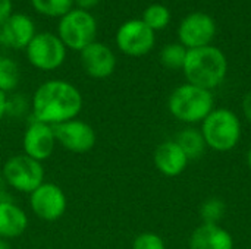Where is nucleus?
I'll return each instance as SVG.
<instances>
[{"mask_svg":"<svg viewBox=\"0 0 251 249\" xmlns=\"http://www.w3.org/2000/svg\"><path fill=\"white\" fill-rule=\"evenodd\" d=\"M84 106L81 91L71 82L50 79L43 82L34 92L31 109L34 120L56 126L76 119Z\"/></svg>","mask_w":251,"mask_h":249,"instance_id":"obj_1","label":"nucleus"},{"mask_svg":"<svg viewBox=\"0 0 251 249\" xmlns=\"http://www.w3.org/2000/svg\"><path fill=\"white\" fill-rule=\"evenodd\" d=\"M188 84L212 91L219 87L228 72V60L224 51L215 45L188 50L182 68Z\"/></svg>","mask_w":251,"mask_h":249,"instance_id":"obj_2","label":"nucleus"},{"mask_svg":"<svg viewBox=\"0 0 251 249\" xmlns=\"http://www.w3.org/2000/svg\"><path fill=\"white\" fill-rule=\"evenodd\" d=\"M213 106L212 91L193 84H184L175 88L168 101L171 114L179 122L190 125L203 122L213 110Z\"/></svg>","mask_w":251,"mask_h":249,"instance_id":"obj_3","label":"nucleus"},{"mask_svg":"<svg viewBox=\"0 0 251 249\" xmlns=\"http://www.w3.org/2000/svg\"><path fill=\"white\" fill-rule=\"evenodd\" d=\"M201 134L207 147L226 153L234 150L241 139V122L232 110L213 109L201 122Z\"/></svg>","mask_w":251,"mask_h":249,"instance_id":"obj_4","label":"nucleus"},{"mask_svg":"<svg viewBox=\"0 0 251 249\" xmlns=\"http://www.w3.org/2000/svg\"><path fill=\"white\" fill-rule=\"evenodd\" d=\"M57 37L66 48L82 51L87 45L96 41L97 21L91 12L74 7L66 15L59 18Z\"/></svg>","mask_w":251,"mask_h":249,"instance_id":"obj_5","label":"nucleus"},{"mask_svg":"<svg viewBox=\"0 0 251 249\" xmlns=\"http://www.w3.org/2000/svg\"><path fill=\"white\" fill-rule=\"evenodd\" d=\"M44 175L43 164L26 154H18L7 158L1 170V176L7 186L22 194L35 191L44 182Z\"/></svg>","mask_w":251,"mask_h":249,"instance_id":"obj_6","label":"nucleus"},{"mask_svg":"<svg viewBox=\"0 0 251 249\" xmlns=\"http://www.w3.org/2000/svg\"><path fill=\"white\" fill-rule=\"evenodd\" d=\"M28 62L40 70L51 72L59 69L66 59V47L57 34L37 32L25 48Z\"/></svg>","mask_w":251,"mask_h":249,"instance_id":"obj_7","label":"nucleus"},{"mask_svg":"<svg viewBox=\"0 0 251 249\" xmlns=\"http://www.w3.org/2000/svg\"><path fill=\"white\" fill-rule=\"evenodd\" d=\"M156 35L141 19H131L122 23L116 31L118 48L131 57H141L154 47Z\"/></svg>","mask_w":251,"mask_h":249,"instance_id":"obj_8","label":"nucleus"},{"mask_svg":"<svg viewBox=\"0 0 251 249\" xmlns=\"http://www.w3.org/2000/svg\"><path fill=\"white\" fill-rule=\"evenodd\" d=\"M68 207L66 195L62 188L51 182H43L29 194L31 211L44 222L59 220Z\"/></svg>","mask_w":251,"mask_h":249,"instance_id":"obj_9","label":"nucleus"},{"mask_svg":"<svg viewBox=\"0 0 251 249\" xmlns=\"http://www.w3.org/2000/svg\"><path fill=\"white\" fill-rule=\"evenodd\" d=\"M215 35H216L215 19L203 12H194L187 15L178 26L179 43L187 50L210 45Z\"/></svg>","mask_w":251,"mask_h":249,"instance_id":"obj_10","label":"nucleus"},{"mask_svg":"<svg viewBox=\"0 0 251 249\" xmlns=\"http://www.w3.org/2000/svg\"><path fill=\"white\" fill-rule=\"evenodd\" d=\"M53 131L56 142H59L65 150L75 154H84L91 151L97 141L94 128L87 122L78 119L59 123L53 126Z\"/></svg>","mask_w":251,"mask_h":249,"instance_id":"obj_11","label":"nucleus"},{"mask_svg":"<svg viewBox=\"0 0 251 249\" xmlns=\"http://www.w3.org/2000/svg\"><path fill=\"white\" fill-rule=\"evenodd\" d=\"M79 60L84 72L94 79H106L113 75L116 69L113 50L100 41H94L79 51Z\"/></svg>","mask_w":251,"mask_h":249,"instance_id":"obj_12","label":"nucleus"},{"mask_svg":"<svg viewBox=\"0 0 251 249\" xmlns=\"http://www.w3.org/2000/svg\"><path fill=\"white\" fill-rule=\"evenodd\" d=\"M56 145V136L53 126L34 120L28 125L24 139H22V147L24 153L37 160V161H44L51 157Z\"/></svg>","mask_w":251,"mask_h":249,"instance_id":"obj_13","label":"nucleus"},{"mask_svg":"<svg viewBox=\"0 0 251 249\" xmlns=\"http://www.w3.org/2000/svg\"><path fill=\"white\" fill-rule=\"evenodd\" d=\"M0 32L10 50H22L35 37V23L25 13H12L0 26Z\"/></svg>","mask_w":251,"mask_h":249,"instance_id":"obj_14","label":"nucleus"},{"mask_svg":"<svg viewBox=\"0 0 251 249\" xmlns=\"http://www.w3.org/2000/svg\"><path fill=\"white\" fill-rule=\"evenodd\" d=\"M156 169L168 176V178H176L179 176L188 166V157L181 150V147L175 141H166L162 142L153 156Z\"/></svg>","mask_w":251,"mask_h":249,"instance_id":"obj_15","label":"nucleus"},{"mask_svg":"<svg viewBox=\"0 0 251 249\" xmlns=\"http://www.w3.org/2000/svg\"><path fill=\"white\" fill-rule=\"evenodd\" d=\"M190 249H234V239L219 225H200L190 236Z\"/></svg>","mask_w":251,"mask_h":249,"instance_id":"obj_16","label":"nucleus"},{"mask_svg":"<svg viewBox=\"0 0 251 249\" xmlns=\"http://www.w3.org/2000/svg\"><path fill=\"white\" fill-rule=\"evenodd\" d=\"M28 227L26 213L16 205L13 201L0 203V238L1 239H16Z\"/></svg>","mask_w":251,"mask_h":249,"instance_id":"obj_17","label":"nucleus"},{"mask_svg":"<svg viewBox=\"0 0 251 249\" xmlns=\"http://www.w3.org/2000/svg\"><path fill=\"white\" fill-rule=\"evenodd\" d=\"M175 142L181 147V150L185 153L188 160L200 158L204 154V150L207 147L201 131L196 128H185L184 131H181Z\"/></svg>","mask_w":251,"mask_h":249,"instance_id":"obj_18","label":"nucleus"},{"mask_svg":"<svg viewBox=\"0 0 251 249\" xmlns=\"http://www.w3.org/2000/svg\"><path fill=\"white\" fill-rule=\"evenodd\" d=\"M19 79L21 70L18 63L9 56L0 59V91L4 94L15 91L19 85Z\"/></svg>","mask_w":251,"mask_h":249,"instance_id":"obj_19","label":"nucleus"},{"mask_svg":"<svg viewBox=\"0 0 251 249\" xmlns=\"http://www.w3.org/2000/svg\"><path fill=\"white\" fill-rule=\"evenodd\" d=\"M141 21L150 29H153L156 32V31H160L168 26V23L171 21V12L165 4L153 3V4L147 6V9L143 12Z\"/></svg>","mask_w":251,"mask_h":249,"instance_id":"obj_20","label":"nucleus"},{"mask_svg":"<svg viewBox=\"0 0 251 249\" xmlns=\"http://www.w3.org/2000/svg\"><path fill=\"white\" fill-rule=\"evenodd\" d=\"M31 6L40 15L49 18H62L74 9V0H29Z\"/></svg>","mask_w":251,"mask_h":249,"instance_id":"obj_21","label":"nucleus"},{"mask_svg":"<svg viewBox=\"0 0 251 249\" xmlns=\"http://www.w3.org/2000/svg\"><path fill=\"white\" fill-rule=\"evenodd\" d=\"M188 50L181 43H172L162 48L160 51V62L165 68L178 70L184 68Z\"/></svg>","mask_w":251,"mask_h":249,"instance_id":"obj_22","label":"nucleus"},{"mask_svg":"<svg viewBox=\"0 0 251 249\" xmlns=\"http://www.w3.org/2000/svg\"><path fill=\"white\" fill-rule=\"evenodd\" d=\"M225 210H226V205H225V203L222 200L209 198L200 207V217H201L203 223L218 225L224 219Z\"/></svg>","mask_w":251,"mask_h":249,"instance_id":"obj_23","label":"nucleus"},{"mask_svg":"<svg viewBox=\"0 0 251 249\" xmlns=\"http://www.w3.org/2000/svg\"><path fill=\"white\" fill-rule=\"evenodd\" d=\"M132 249H166V245L157 233L144 232L134 239Z\"/></svg>","mask_w":251,"mask_h":249,"instance_id":"obj_24","label":"nucleus"},{"mask_svg":"<svg viewBox=\"0 0 251 249\" xmlns=\"http://www.w3.org/2000/svg\"><path fill=\"white\" fill-rule=\"evenodd\" d=\"M26 103L21 95H13L12 98H7V106H6V114H13L19 116L25 112Z\"/></svg>","mask_w":251,"mask_h":249,"instance_id":"obj_25","label":"nucleus"},{"mask_svg":"<svg viewBox=\"0 0 251 249\" xmlns=\"http://www.w3.org/2000/svg\"><path fill=\"white\" fill-rule=\"evenodd\" d=\"M13 13V3L12 0H0V26L4 21Z\"/></svg>","mask_w":251,"mask_h":249,"instance_id":"obj_26","label":"nucleus"},{"mask_svg":"<svg viewBox=\"0 0 251 249\" xmlns=\"http://www.w3.org/2000/svg\"><path fill=\"white\" fill-rule=\"evenodd\" d=\"M99 3H100V0H74V4H75L78 9L88 10V12H90L93 7H96Z\"/></svg>","mask_w":251,"mask_h":249,"instance_id":"obj_27","label":"nucleus"},{"mask_svg":"<svg viewBox=\"0 0 251 249\" xmlns=\"http://www.w3.org/2000/svg\"><path fill=\"white\" fill-rule=\"evenodd\" d=\"M9 186L4 181V178L1 176L0 173V203H6V201H12L10 197H9V192H7Z\"/></svg>","mask_w":251,"mask_h":249,"instance_id":"obj_28","label":"nucleus"},{"mask_svg":"<svg viewBox=\"0 0 251 249\" xmlns=\"http://www.w3.org/2000/svg\"><path fill=\"white\" fill-rule=\"evenodd\" d=\"M243 112L246 119L249 120V123L251 125V91L249 94H246L244 100H243Z\"/></svg>","mask_w":251,"mask_h":249,"instance_id":"obj_29","label":"nucleus"},{"mask_svg":"<svg viewBox=\"0 0 251 249\" xmlns=\"http://www.w3.org/2000/svg\"><path fill=\"white\" fill-rule=\"evenodd\" d=\"M6 106H7V95L0 91V122L6 116Z\"/></svg>","mask_w":251,"mask_h":249,"instance_id":"obj_30","label":"nucleus"},{"mask_svg":"<svg viewBox=\"0 0 251 249\" xmlns=\"http://www.w3.org/2000/svg\"><path fill=\"white\" fill-rule=\"evenodd\" d=\"M9 50H10V47L7 45L6 40L3 38V35H1V32H0V59L7 57V51H9Z\"/></svg>","mask_w":251,"mask_h":249,"instance_id":"obj_31","label":"nucleus"},{"mask_svg":"<svg viewBox=\"0 0 251 249\" xmlns=\"http://www.w3.org/2000/svg\"><path fill=\"white\" fill-rule=\"evenodd\" d=\"M0 249H10V245L7 244L6 239H1L0 238Z\"/></svg>","mask_w":251,"mask_h":249,"instance_id":"obj_32","label":"nucleus"},{"mask_svg":"<svg viewBox=\"0 0 251 249\" xmlns=\"http://www.w3.org/2000/svg\"><path fill=\"white\" fill-rule=\"evenodd\" d=\"M247 166H249V169L251 170V147L250 150H249V153H247Z\"/></svg>","mask_w":251,"mask_h":249,"instance_id":"obj_33","label":"nucleus"}]
</instances>
